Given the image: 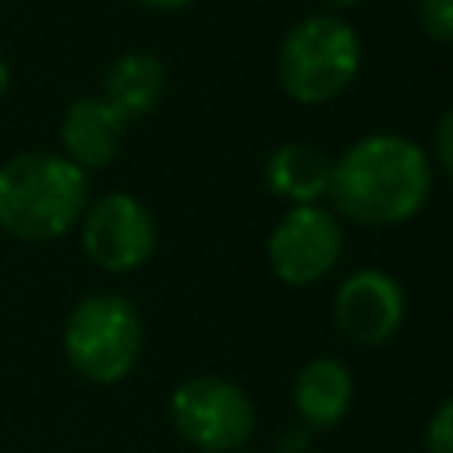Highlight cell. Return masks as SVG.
<instances>
[{"mask_svg":"<svg viewBox=\"0 0 453 453\" xmlns=\"http://www.w3.org/2000/svg\"><path fill=\"white\" fill-rule=\"evenodd\" d=\"M329 180H333V159L304 142H287L273 149L265 163V184L273 188V195L294 205H315L319 198H326Z\"/></svg>","mask_w":453,"mask_h":453,"instance_id":"obj_11","label":"cell"},{"mask_svg":"<svg viewBox=\"0 0 453 453\" xmlns=\"http://www.w3.org/2000/svg\"><path fill=\"white\" fill-rule=\"evenodd\" d=\"M432 188L425 152L403 134H368L333 163V205L365 226H393L411 219Z\"/></svg>","mask_w":453,"mask_h":453,"instance_id":"obj_1","label":"cell"},{"mask_svg":"<svg viewBox=\"0 0 453 453\" xmlns=\"http://www.w3.org/2000/svg\"><path fill=\"white\" fill-rule=\"evenodd\" d=\"M163 92H166V71H163L159 57H152L145 50L120 53L103 74V99L124 120H138V117L152 113L159 106Z\"/></svg>","mask_w":453,"mask_h":453,"instance_id":"obj_10","label":"cell"},{"mask_svg":"<svg viewBox=\"0 0 453 453\" xmlns=\"http://www.w3.org/2000/svg\"><path fill=\"white\" fill-rule=\"evenodd\" d=\"M64 354L92 382L124 379L142 354L138 308L120 294H88L64 322Z\"/></svg>","mask_w":453,"mask_h":453,"instance_id":"obj_4","label":"cell"},{"mask_svg":"<svg viewBox=\"0 0 453 453\" xmlns=\"http://www.w3.org/2000/svg\"><path fill=\"white\" fill-rule=\"evenodd\" d=\"M88 202V177L64 152H18L0 166V230L18 241L67 234Z\"/></svg>","mask_w":453,"mask_h":453,"instance_id":"obj_2","label":"cell"},{"mask_svg":"<svg viewBox=\"0 0 453 453\" xmlns=\"http://www.w3.org/2000/svg\"><path fill=\"white\" fill-rule=\"evenodd\" d=\"M333 322L350 343H361V347L386 343L403 322L400 283L382 269L350 273L333 297Z\"/></svg>","mask_w":453,"mask_h":453,"instance_id":"obj_8","label":"cell"},{"mask_svg":"<svg viewBox=\"0 0 453 453\" xmlns=\"http://www.w3.org/2000/svg\"><path fill=\"white\" fill-rule=\"evenodd\" d=\"M329 4H336V7H354V4H361V0H329Z\"/></svg>","mask_w":453,"mask_h":453,"instance_id":"obj_19","label":"cell"},{"mask_svg":"<svg viewBox=\"0 0 453 453\" xmlns=\"http://www.w3.org/2000/svg\"><path fill=\"white\" fill-rule=\"evenodd\" d=\"M418 21L425 35L453 42V0H418Z\"/></svg>","mask_w":453,"mask_h":453,"instance_id":"obj_13","label":"cell"},{"mask_svg":"<svg viewBox=\"0 0 453 453\" xmlns=\"http://www.w3.org/2000/svg\"><path fill=\"white\" fill-rule=\"evenodd\" d=\"M354 396L350 372L336 357H315L294 382V407L304 428H333Z\"/></svg>","mask_w":453,"mask_h":453,"instance_id":"obj_12","label":"cell"},{"mask_svg":"<svg viewBox=\"0 0 453 453\" xmlns=\"http://www.w3.org/2000/svg\"><path fill=\"white\" fill-rule=\"evenodd\" d=\"M361 42L357 32L336 14H311L297 21L276 53V74L290 99L297 103H329L357 74Z\"/></svg>","mask_w":453,"mask_h":453,"instance_id":"obj_3","label":"cell"},{"mask_svg":"<svg viewBox=\"0 0 453 453\" xmlns=\"http://www.w3.org/2000/svg\"><path fill=\"white\" fill-rule=\"evenodd\" d=\"M435 159L453 177V110H446L435 124Z\"/></svg>","mask_w":453,"mask_h":453,"instance_id":"obj_15","label":"cell"},{"mask_svg":"<svg viewBox=\"0 0 453 453\" xmlns=\"http://www.w3.org/2000/svg\"><path fill=\"white\" fill-rule=\"evenodd\" d=\"M170 421L184 442L202 453H234L255 432L248 393L219 375L184 379L170 396Z\"/></svg>","mask_w":453,"mask_h":453,"instance_id":"obj_5","label":"cell"},{"mask_svg":"<svg viewBox=\"0 0 453 453\" xmlns=\"http://www.w3.org/2000/svg\"><path fill=\"white\" fill-rule=\"evenodd\" d=\"M124 131H127V120L103 96H85L67 106L60 120V145H64V156L81 170H103L117 159Z\"/></svg>","mask_w":453,"mask_h":453,"instance_id":"obj_9","label":"cell"},{"mask_svg":"<svg viewBox=\"0 0 453 453\" xmlns=\"http://www.w3.org/2000/svg\"><path fill=\"white\" fill-rule=\"evenodd\" d=\"M308 432H311V428H304V425H294L290 432H283V435H280V442H276V453H304V439H308Z\"/></svg>","mask_w":453,"mask_h":453,"instance_id":"obj_16","label":"cell"},{"mask_svg":"<svg viewBox=\"0 0 453 453\" xmlns=\"http://www.w3.org/2000/svg\"><path fill=\"white\" fill-rule=\"evenodd\" d=\"M11 88V67H7V60L0 57V96Z\"/></svg>","mask_w":453,"mask_h":453,"instance_id":"obj_18","label":"cell"},{"mask_svg":"<svg viewBox=\"0 0 453 453\" xmlns=\"http://www.w3.org/2000/svg\"><path fill=\"white\" fill-rule=\"evenodd\" d=\"M142 7H152V11H184L188 4H195V0H138Z\"/></svg>","mask_w":453,"mask_h":453,"instance_id":"obj_17","label":"cell"},{"mask_svg":"<svg viewBox=\"0 0 453 453\" xmlns=\"http://www.w3.org/2000/svg\"><path fill=\"white\" fill-rule=\"evenodd\" d=\"M425 446L428 453H453V396L442 400L425 428Z\"/></svg>","mask_w":453,"mask_h":453,"instance_id":"obj_14","label":"cell"},{"mask_svg":"<svg viewBox=\"0 0 453 453\" xmlns=\"http://www.w3.org/2000/svg\"><path fill=\"white\" fill-rule=\"evenodd\" d=\"M85 255L106 273L138 269L156 248L152 212L127 191H110L88 205L81 223Z\"/></svg>","mask_w":453,"mask_h":453,"instance_id":"obj_7","label":"cell"},{"mask_svg":"<svg viewBox=\"0 0 453 453\" xmlns=\"http://www.w3.org/2000/svg\"><path fill=\"white\" fill-rule=\"evenodd\" d=\"M343 248V230L336 216L322 205H294L269 234V265L290 287H308L322 280Z\"/></svg>","mask_w":453,"mask_h":453,"instance_id":"obj_6","label":"cell"}]
</instances>
